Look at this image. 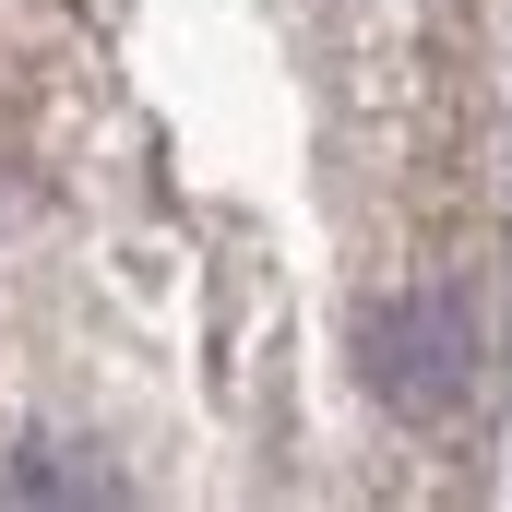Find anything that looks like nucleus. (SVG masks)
<instances>
[{
    "instance_id": "1",
    "label": "nucleus",
    "mask_w": 512,
    "mask_h": 512,
    "mask_svg": "<svg viewBox=\"0 0 512 512\" xmlns=\"http://www.w3.org/2000/svg\"><path fill=\"white\" fill-rule=\"evenodd\" d=\"M370 370H382V393L417 429H441L465 405V382H477V334H465L453 298H393L382 322H370Z\"/></svg>"
}]
</instances>
